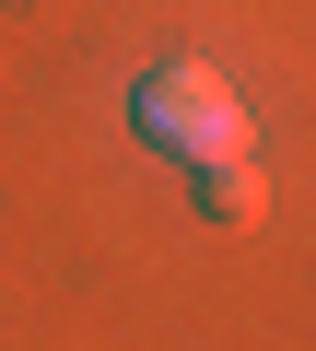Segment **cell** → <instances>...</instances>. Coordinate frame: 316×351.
<instances>
[{"label": "cell", "mask_w": 316, "mask_h": 351, "mask_svg": "<svg viewBox=\"0 0 316 351\" xmlns=\"http://www.w3.org/2000/svg\"><path fill=\"white\" fill-rule=\"evenodd\" d=\"M211 176V223H258L269 211V176H258V152H234V164H199Z\"/></svg>", "instance_id": "obj_2"}, {"label": "cell", "mask_w": 316, "mask_h": 351, "mask_svg": "<svg viewBox=\"0 0 316 351\" xmlns=\"http://www.w3.org/2000/svg\"><path fill=\"white\" fill-rule=\"evenodd\" d=\"M129 129H141L152 152L234 164V152H246V94H234L211 59H165V71H141V94H129Z\"/></svg>", "instance_id": "obj_1"}]
</instances>
